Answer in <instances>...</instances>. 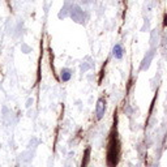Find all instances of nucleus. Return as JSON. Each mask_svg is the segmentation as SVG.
I'll return each mask as SVG.
<instances>
[{"mask_svg": "<svg viewBox=\"0 0 167 167\" xmlns=\"http://www.w3.org/2000/svg\"><path fill=\"white\" fill-rule=\"evenodd\" d=\"M114 55L118 57V59H120L121 55H123V50H121V46L120 44H116L115 46V49H114Z\"/></svg>", "mask_w": 167, "mask_h": 167, "instance_id": "obj_3", "label": "nucleus"}, {"mask_svg": "<svg viewBox=\"0 0 167 167\" xmlns=\"http://www.w3.org/2000/svg\"><path fill=\"white\" fill-rule=\"evenodd\" d=\"M64 76L62 75V77H63V80H64V81H67V80H69V77H70V75H69V72H68V70H64Z\"/></svg>", "mask_w": 167, "mask_h": 167, "instance_id": "obj_4", "label": "nucleus"}, {"mask_svg": "<svg viewBox=\"0 0 167 167\" xmlns=\"http://www.w3.org/2000/svg\"><path fill=\"white\" fill-rule=\"evenodd\" d=\"M104 110H106V101L102 98L98 101V104H97V119H101L103 116Z\"/></svg>", "mask_w": 167, "mask_h": 167, "instance_id": "obj_2", "label": "nucleus"}, {"mask_svg": "<svg viewBox=\"0 0 167 167\" xmlns=\"http://www.w3.org/2000/svg\"><path fill=\"white\" fill-rule=\"evenodd\" d=\"M121 154V144L119 140L118 133V118H114V125H112L110 134H108L107 142V152H106V163L108 167H116L120 160Z\"/></svg>", "mask_w": 167, "mask_h": 167, "instance_id": "obj_1", "label": "nucleus"}]
</instances>
